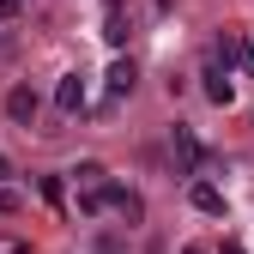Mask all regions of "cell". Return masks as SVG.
I'll return each mask as SVG.
<instances>
[{"instance_id": "13", "label": "cell", "mask_w": 254, "mask_h": 254, "mask_svg": "<svg viewBox=\"0 0 254 254\" xmlns=\"http://www.w3.org/2000/svg\"><path fill=\"white\" fill-rule=\"evenodd\" d=\"M18 18V0H0V24H12Z\"/></svg>"}, {"instance_id": "15", "label": "cell", "mask_w": 254, "mask_h": 254, "mask_svg": "<svg viewBox=\"0 0 254 254\" xmlns=\"http://www.w3.org/2000/svg\"><path fill=\"white\" fill-rule=\"evenodd\" d=\"M224 254H242V248H236V242H224Z\"/></svg>"}, {"instance_id": "3", "label": "cell", "mask_w": 254, "mask_h": 254, "mask_svg": "<svg viewBox=\"0 0 254 254\" xmlns=\"http://www.w3.org/2000/svg\"><path fill=\"white\" fill-rule=\"evenodd\" d=\"M55 109H61V115H79V109H85V79H79V73H67V79L55 85Z\"/></svg>"}, {"instance_id": "5", "label": "cell", "mask_w": 254, "mask_h": 254, "mask_svg": "<svg viewBox=\"0 0 254 254\" xmlns=\"http://www.w3.org/2000/svg\"><path fill=\"white\" fill-rule=\"evenodd\" d=\"M6 115H12L18 127H30V121H37V91H30V85H12V91H6Z\"/></svg>"}, {"instance_id": "12", "label": "cell", "mask_w": 254, "mask_h": 254, "mask_svg": "<svg viewBox=\"0 0 254 254\" xmlns=\"http://www.w3.org/2000/svg\"><path fill=\"white\" fill-rule=\"evenodd\" d=\"M236 61H242V73L254 79V43H242V55H236Z\"/></svg>"}, {"instance_id": "6", "label": "cell", "mask_w": 254, "mask_h": 254, "mask_svg": "<svg viewBox=\"0 0 254 254\" xmlns=\"http://www.w3.org/2000/svg\"><path fill=\"white\" fill-rule=\"evenodd\" d=\"M188 200H194V212L218 218V212H224V188H218V182H194V188H188Z\"/></svg>"}, {"instance_id": "18", "label": "cell", "mask_w": 254, "mask_h": 254, "mask_svg": "<svg viewBox=\"0 0 254 254\" xmlns=\"http://www.w3.org/2000/svg\"><path fill=\"white\" fill-rule=\"evenodd\" d=\"M0 176H6V157H0Z\"/></svg>"}, {"instance_id": "7", "label": "cell", "mask_w": 254, "mask_h": 254, "mask_svg": "<svg viewBox=\"0 0 254 254\" xmlns=\"http://www.w3.org/2000/svg\"><path fill=\"white\" fill-rule=\"evenodd\" d=\"M133 85H139V67L133 61H115L109 67V97H133Z\"/></svg>"}, {"instance_id": "14", "label": "cell", "mask_w": 254, "mask_h": 254, "mask_svg": "<svg viewBox=\"0 0 254 254\" xmlns=\"http://www.w3.org/2000/svg\"><path fill=\"white\" fill-rule=\"evenodd\" d=\"M170 6H176V0H157V12H170Z\"/></svg>"}, {"instance_id": "11", "label": "cell", "mask_w": 254, "mask_h": 254, "mask_svg": "<svg viewBox=\"0 0 254 254\" xmlns=\"http://www.w3.org/2000/svg\"><path fill=\"white\" fill-rule=\"evenodd\" d=\"M18 206H24V194H18V188H0V212H6V218H12Z\"/></svg>"}, {"instance_id": "16", "label": "cell", "mask_w": 254, "mask_h": 254, "mask_svg": "<svg viewBox=\"0 0 254 254\" xmlns=\"http://www.w3.org/2000/svg\"><path fill=\"white\" fill-rule=\"evenodd\" d=\"M145 254H164V248H157V242H151V248H145Z\"/></svg>"}, {"instance_id": "4", "label": "cell", "mask_w": 254, "mask_h": 254, "mask_svg": "<svg viewBox=\"0 0 254 254\" xmlns=\"http://www.w3.org/2000/svg\"><path fill=\"white\" fill-rule=\"evenodd\" d=\"M103 194H109V206H115L121 218H133V224H139V218H145V200L133 194V188H121V182H103Z\"/></svg>"}, {"instance_id": "9", "label": "cell", "mask_w": 254, "mask_h": 254, "mask_svg": "<svg viewBox=\"0 0 254 254\" xmlns=\"http://www.w3.org/2000/svg\"><path fill=\"white\" fill-rule=\"evenodd\" d=\"M73 176H79V188H97V182H109V176H103V164H79Z\"/></svg>"}, {"instance_id": "1", "label": "cell", "mask_w": 254, "mask_h": 254, "mask_svg": "<svg viewBox=\"0 0 254 254\" xmlns=\"http://www.w3.org/2000/svg\"><path fill=\"white\" fill-rule=\"evenodd\" d=\"M206 97L218 103V109H230V97H236V85H230V67H224V61H206Z\"/></svg>"}, {"instance_id": "10", "label": "cell", "mask_w": 254, "mask_h": 254, "mask_svg": "<svg viewBox=\"0 0 254 254\" xmlns=\"http://www.w3.org/2000/svg\"><path fill=\"white\" fill-rule=\"evenodd\" d=\"M43 200H49V206H61V200H67V188H61V176H43Z\"/></svg>"}, {"instance_id": "2", "label": "cell", "mask_w": 254, "mask_h": 254, "mask_svg": "<svg viewBox=\"0 0 254 254\" xmlns=\"http://www.w3.org/2000/svg\"><path fill=\"white\" fill-rule=\"evenodd\" d=\"M170 145H176V164H182L188 176H194V170L206 164V145L194 139V127H176V133H170Z\"/></svg>"}, {"instance_id": "17", "label": "cell", "mask_w": 254, "mask_h": 254, "mask_svg": "<svg viewBox=\"0 0 254 254\" xmlns=\"http://www.w3.org/2000/svg\"><path fill=\"white\" fill-rule=\"evenodd\" d=\"M182 254H206V248H182Z\"/></svg>"}, {"instance_id": "8", "label": "cell", "mask_w": 254, "mask_h": 254, "mask_svg": "<svg viewBox=\"0 0 254 254\" xmlns=\"http://www.w3.org/2000/svg\"><path fill=\"white\" fill-rule=\"evenodd\" d=\"M103 37L121 49L127 43V18H121V0H103Z\"/></svg>"}]
</instances>
